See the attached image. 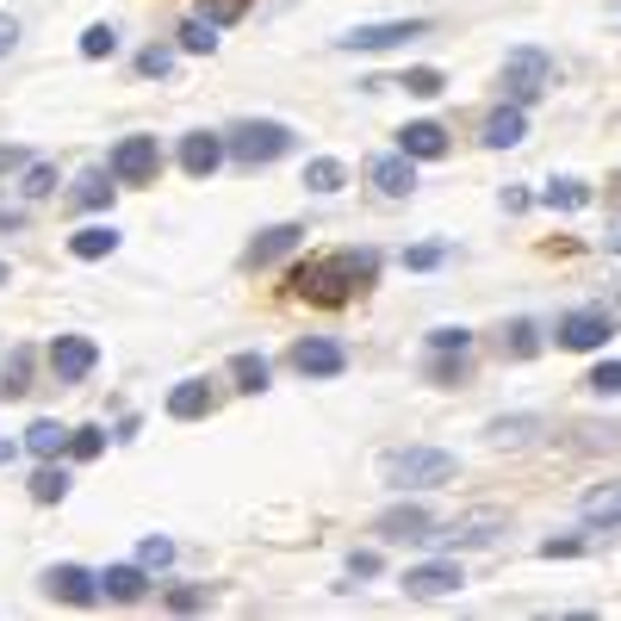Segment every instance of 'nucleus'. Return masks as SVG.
Masks as SVG:
<instances>
[{
    "mask_svg": "<svg viewBox=\"0 0 621 621\" xmlns=\"http://www.w3.org/2000/svg\"><path fill=\"white\" fill-rule=\"evenodd\" d=\"M584 522H597V528H621V485H597V491L584 497Z\"/></svg>",
    "mask_w": 621,
    "mask_h": 621,
    "instance_id": "obj_22",
    "label": "nucleus"
},
{
    "mask_svg": "<svg viewBox=\"0 0 621 621\" xmlns=\"http://www.w3.org/2000/svg\"><path fill=\"white\" fill-rule=\"evenodd\" d=\"M69 435H75V429H62L57 417H38V423L26 429V448L38 454V460H57V454L69 448Z\"/></svg>",
    "mask_w": 621,
    "mask_h": 621,
    "instance_id": "obj_20",
    "label": "nucleus"
},
{
    "mask_svg": "<svg viewBox=\"0 0 621 621\" xmlns=\"http://www.w3.org/2000/svg\"><path fill=\"white\" fill-rule=\"evenodd\" d=\"M31 497H38V503H62V497H69V472H62L57 460H44L31 472Z\"/></svg>",
    "mask_w": 621,
    "mask_h": 621,
    "instance_id": "obj_25",
    "label": "nucleus"
},
{
    "mask_svg": "<svg viewBox=\"0 0 621 621\" xmlns=\"http://www.w3.org/2000/svg\"><path fill=\"white\" fill-rule=\"evenodd\" d=\"M44 590L57 597V603L88 609L93 597H100V578H93V572H81V566H50V572H44Z\"/></svg>",
    "mask_w": 621,
    "mask_h": 621,
    "instance_id": "obj_10",
    "label": "nucleus"
},
{
    "mask_svg": "<svg viewBox=\"0 0 621 621\" xmlns=\"http://www.w3.org/2000/svg\"><path fill=\"white\" fill-rule=\"evenodd\" d=\"M13 44H19V19H13V13H0V57H7Z\"/></svg>",
    "mask_w": 621,
    "mask_h": 621,
    "instance_id": "obj_45",
    "label": "nucleus"
},
{
    "mask_svg": "<svg viewBox=\"0 0 621 621\" xmlns=\"http://www.w3.org/2000/svg\"><path fill=\"white\" fill-rule=\"evenodd\" d=\"M503 348H510V355H535V348H541V336H535V324H510L503 329Z\"/></svg>",
    "mask_w": 621,
    "mask_h": 621,
    "instance_id": "obj_35",
    "label": "nucleus"
},
{
    "mask_svg": "<svg viewBox=\"0 0 621 621\" xmlns=\"http://www.w3.org/2000/svg\"><path fill=\"white\" fill-rule=\"evenodd\" d=\"M342 181H348V169H342L336 155H317V162H305V186H310V193H336Z\"/></svg>",
    "mask_w": 621,
    "mask_h": 621,
    "instance_id": "obj_26",
    "label": "nucleus"
},
{
    "mask_svg": "<svg viewBox=\"0 0 621 621\" xmlns=\"http://www.w3.org/2000/svg\"><path fill=\"white\" fill-rule=\"evenodd\" d=\"M578 535H553V541H541V559H559V553H578Z\"/></svg>",
    "mask_w": 621,
    "mask_h": 621,
    "instance_id": "obj_41",
    "label": "nucleus"
},
{
    "mask_svg": "<svg viewBox=\"0 0 621 621\" xmlns=\"http://www.w3.org/2000/svg\"><path fill=\"white\" fill-rule=\"evenodd\" d=\"M454 472H460V460L448 448H391L379 460V479L398 485V491H410V485H448Z\"/></svg>",
    "mask_w": 621,
    "mask_h": 621,
    "instance_id": "obj_2",
    "label": "nucleus"
},
{
    "mask_svg": "<svg viewBox=\"0 0 621 621\" xmlns=\"http://www.w3.org/2000/svg\"><path fill=\"white\" fill-rule=\"evenodd\" d=\"M293 367L305 373V379H329V373H342V367H348V355H342L336 342L310 336V342H293Z\"/></svg>",
    "mask_w": 621,
    "mask_h": 621,
    "instance_id": "obj_12",
    "label": "nucleus"
},
{
    "mask_svg": "<svg viewBox=\"0 0 621 621\" xmlns=\"http://www.w3.org/2000/svg\"><path fill=\"white\" fill-rule=\"evenodd\" d=\"M7 460H13V441H0V466H7Z\"/></svg>",
    "mask_w": 621,
    "mask_h": 621,
    "instance_id": "obj_48",
    "label": "nucleus"
},
{
    "mask_svg": "<svg viewBox=\"0 0 621 621\" xmlns=\"http://www.w3.org/2000/svg\"><path fill=\"white\" fill-rule=\"evenodd\" d=\"M373 279H379V255L373 248H336V255H310V262L293 267V293L317 298V305H342L348 293H360Z\"/></svg>",
    "mask_w": 621,
    "mask_h": 621,
    "instance_id": "obj_1",
    "label": "nucleus"
},
{
    "mask_svg": "<svg viewBox=\"0 0 621 621\" xmlns=\"http://www.w3.org/2000/svg\"><path fill=\"white\" fill-rule=\"evenodd\" d=\"M231 379H236V391H267V360L262 355H236Z\"/></svg>",
    "mask_w": 621,
    "mask_h": 621,
    "instance_id": "obj_29",
    "label": "nucleus"
},
{
    "mask_svg": "<svg viewBox=\"0 0 621 621\" xmlns=\"http://www.w3.org/2000/svg\"><path fill=\"white\" fill-rule=\"evenodd\" d=\"M348 578H379V553H355L348 559Z\"/></svg>",
    "mask_w": 621,
    "mask_h": 621,
    "instance_id": "obj_44",
    "label": "nucleus"
},
{
    "mask_svg": "<svg viewBox=\"0 0 621 621\" xmlns=\"http://www.w3.org/2000/svg\"><path fill=\"white\" fill-rule=\"evenodd\" d=\"M75 205H88V212H100V205H112V169H88L75 181Z\"/></svg>",
    "mask_w": 621,
    "mask_h": 621,
    "instance_id": "obj_24",
    "label": "nucleus"
},
{
    "mask_svg": "<svg viewBox=\"0 0 621 621\" xmlns=\"http://www.w3.org/2000/svg\"><path fill=\"white\" fill-rule=\"evenodd\" d=\"M50 186H57V169H50V162H31V169H26V193H31V200H44Z\"/></svg>",
    "mask_w": 621,
    "mask_h": 621,
    "instance_id": "obj_39",
    "label": "nucleus"
},
{
    "mask_svg": "<svg viewBox=\"0 0 621 621\" xmlns=\"http://www.w3.org/2000/svg\"><path fill=\"white\" fill-rule=\"evenodd\" d=\"M435 262H441V248H410V255H404V267H435Z\"/></svg>",
    "mask_w": 621,
    "mask_h": 621,
    "instance_id": "obj_46",
    "label": "nucleus"
},
{
    "mask_svg": "<svg viewBox=\"0 0 621 621\" xmlns=\"http://www.w3.org/2000/svg\"><path fill=\"white\" fill-rule=\"evenodd\" d=\"M19 391H31V355H26V348L7 360V398H19Z\"/></svg>",
    "mask_w": 621,
    "mask_h": 621,
    "instance_id": "obj_38",
    "label": "nucleus"
},
{
    "mask_svg": "<svg viewBox=\"0 0 621 621\" xmlns=\"http://www.w3.org/2000/svg\"><path fill=\"white\" fill-rule=\"evenodd\" d=\"M298 236H305L298 224H274V231H262L255 243H248V262H274V255H286V248H293Z\"/></svg>",
    "mask_w": 621,
    "mask_h": 621,
    "instance_id": "obj_23",
    "label": "nucleus"
},
{
    "mask_svg": "<svg viewBox=\"0 0 621 621\" xmlns=\"http://www.w3.org/2000/svg\"><path fill=\"white\" fill-rule=\"evenodd\" d=\"M497 535H503V516L472 510V516H454L441 535H423V541H435V547H485V541H497Z\"/></svg>",
    "mask_w": 621,
    "mask_h": 621,
    "instance_id": "obj_8",
    "label": "nucleus"
},
{
    "mask_svg": "<svg viewBox=\"0 0 621 621\" xmlns=\"http://www.w3.org/2000/svg\"><path fill=\"white\" fill-rule=\"evenodd\" d=\"M615 19H621V0H615Z\"/></svg>",
    "mask_w": 621,
    "mask_h": 621,
    "instance_id": "obj_50",
    "label": "nucleus"
},
{
    "mask_svg": "<svg viewBox=\"0 0 621 621\" xmlns=\"http://www.w3.org/2000/svg\"><path fill=\"white\" fill-rule=\"evenodd\" d=\"M100 448H106V435H100V429H75V435H69V454H75V460H93Z\"/></svg>",
    "mask_w": 621,
    "mask_h": 621,
    "instance_id": "obj_40",
    "label": "nucleus"
},
{
    "mask_svg": "<svg viewBox=\"0 0 621 621\" xmlns=\"http://www.w3.org/2000/svg\"><path fill=\"white\" fill-rule=\"evenodd\" d=\"M224 150H231L236 162H248V169H262V162H279V155L293 150V131L274 119H243V124H231Z\"/></svg>",
    "mask_w": 621,
    "mask_h": 621,
    "instance_id": "obj_3",
    "label": "nucleus"
},
{
    "mask_svg": "<svg viewBox=\"0 0 621 621\" xmlns=\"http://www.w3.org/2000/svg\"><path fill=\"white\" fill-rule=\"evenodd\" d=\"M13 162H26V150H13V143H0V174L13 169Z\"/></svg>",
    "mask_w": 621,
    "mask_h": 621,
    "instance_id": "obj_47",
    "label": "nucleus"
},
{
    "mask_svg": "<svg viewBox=\"0 0 621 621\" xmlns=\"http://www.w3.org/2000/svg\"><path fill=\"white\" fill-rule=\"evenodd\" d=\"M93 360H100V348H93L88 336H57L50 342V367H57L62 386H75V379H88Z\"/></svg>",
    "mask_w": 621,
    "mask_h": 621,
    "instance_id": "obj_9",
    "label": "nucleus"
},
{
    "mask_svg": "<svg viewBox=\"0 0 621 621\" xmlns=\"http://www.w3.org/2000/svg\"><path fill=\"white\" fill-rule=\"evenodd\" d=\"M535 429H541L535 417H497L491 423V441H497V448H510V441H528Z\"/></svg>",
    "mask_w": 621,
    "mask_h": 621,
    "instance_id": "obj_30",
    "label": "nucleus"
},
{
    "mask_svg": "<svg viewBox=\"0 0 621 621\" xmlns=\"http://www.w3.org/2000/svg\"><path fill=\"white\" fill-rule=\"evenodd\" d=\"M466 342H472V329H460V324L429 329V348H435V355H466Z\"/></svg>",
    "mask_w": 621,
    "mask_h": 621,
    "instance_id": "obj_31",
    "label": "nucleus"
},
{
    "mask_svg": "<svg viewBox=\"0 0 621 621\" xmlns=\"http://www.w3.org/2000/svg\"><path fill=\"white\" fill-rule=\"evenodd\" d=\"M155 169H162L155 138H124L119 150H112V181H119V186H150Z\"/></svg>",
    "mask_w": 621,
    "mask_h": 621,
    "instance_id": "obj_5",
    "label": "nucleus"
},
{
    "mask_svg": "<svg viewBox=\"0 0 621 621\" xmlns=\"http://www.w3.org/2000/svg\"><path fill=\"white\" fill-rule=\"evenodd\" d=\"M143 590H150V578H143V566H112V572L100 578V597H112V603H138Z\"/></svg>",
    "mask_w": 621,
    "mask_h": 621,
    "instance_id": "obj_19",
    "label": "nucleus"
},
{
    "mask_svg": "<svg viewBox=\"0 0 621 621\" xmlns=\"http://www.w3.org/2000/svg\"><path fill=\"white\" fill-rule=\"evenodd\" d=\"M547 81H553V57L535 44L510 50V62H503V93H510V106H528V100H541Z\"/></svg>",
    "mask_w": 621,
    "mask_h": 621,
    "instance_id": "obj_4",
    "label": "nucleus"
},
{
    "mask_svg": "<svg viewBox=\"0 0 621 621\" xmlns=\"http://www.w3.org/2000/svg\"><path fill=\"white\" fill-rule=\"evenodd\" d=\"M69 248H75L81 262H106L112 248H119V231H112V224H88V231L69 236Z\"/></svg>",
    "mask_w": 621,
    "mask_h": 621,
    "instance_id": "obj_21",
    "label": "nucleus"
},
{
    "mask_svg": "<svg viewBox=\"0 0 621 621\" xmlns=\"http://www.w3.org/2000/svg\"><path fill=\"white\" fill-rule=\"evenodd\" d=\"M423 19H379V26H355V31H342L336 44L342 50H391V44H404V38H423Z\"/></svg>",
    "mask_w": 621,
    "mask_h": 621,
    "instance_id": "obj_7",
    "label": "nucleus"
},
{
    "mask_svg": "<svg viewBox=\"0 0 621 621\" xmlns=\"http://www.w3.org/2000/svg\"><path fill=\"white\" fill-rule=\"evenodd\" d=\"M0 279H7V262H0Z\"/></svg>",
    "mask_w": 621,
    "mask_h": 621,
    "instance_id": "obj_49",
    "label": "nucleus"
},
{
    "mask_svg": "<svg viewBox=\"0 0 621 621\" xmlns=\"http://www.w3.org/2000/svg\"><path fill=\"white\" fill-rule=\"evenodd\" d=\"M119 50V31L112 26H88L81 31V57H112Z\"/></svg>",
    "mask_w": 621,
    "mask_h": 621,
    "instance_id": "obj_32",
    "label": "nucleus"
},
{
    "mask_svg": "<svg viewBox=\"0 0 621 621\" xmlns=\"http://www.w3.org/2000/svg\"><path fill=\"white\" fill-rule=\"evenodd\" d=\"M584 386H590V391H597V398H615V391H621V360H603V367L590 373Z\"/></svg>",
    "mask_w": 621,
    "mask_h": 621,
    "instance_id": "obj_34",
    "label": "nucleus"
},
{
    "mask_svg": "<svg viewBox=\"0 0 621 621\" xmlns=\"http://www.w3.org/2000/svg\"><path fill=\"white\" fill-rule=\"evenodd\" d=\"M522 138H528L522 106H503V112H491V119H485V143H491V150H516Z\"/></svg>",
    "mask_w": 621,
    "mask_h": 621,
    "instance_id": "obj_17",
    "label": "nucleus"
},
{
    "mask_svg": "<svg viewBox=\"0 0 621 621\" xmlns=\"http://www.w3.org/2000/svg\"><path fill=\"white\" fill-rule=\"evenodd\" d=\"M181 50H193V57H205V50H217V19H186L181 26Z\"/></svg>",
    "mask_w": 621,
    "mask_h": 621,
    "instance_id": "obj_28",
    "label": "nucleus"
},
{
    "mask_svg": "<svg viewBox=\"0 0 621 621\" xmlns=\"http://www.w3.org/2000/svg\"><path fill=\"white\" fill-rule=\"evenodd\" d=\"M466 578H460V566L454 559H429V566H410L404 572V590L410 597H448V590H460Z\"/></svg>",
    "mask_w": 621,
    "mask_h": 621,
    "instance_id": "obj_11",
    "label": "nucleus"
},
{
    "mask_svg": "<svg viewBox=\"0 0 621 621\" xmlns=\"http://www.w3.org/2000/svg\"><path fill=\"white\" fill-rule=\"evenodd\" d=\"M138 559H143V572H155V566H169V559H174V541H169V535H150V541L138 547Z\"/></svg>",
    "mask_w": 621,
    "mask_h": 621,
    "instance_id": "obj_36",
    "label": "nucleus"
},
{
    "mask_svg": "<svg viewBox=\"0 0 621 621\" xmlns=\"http://www.w3.org/2000/svg\"><path fill=\"white\" fill-rule=\"evenodd\" d=\"M373 528H379L386 541H423L435 522H429V510H423V503H398V510H386Z\"/></svg>",
    "mask_w": 621,
    "mask_h": 621,
    "instance_id": "obj_16",
    "label": "nucleus"
},
{
    "mask_svg": "<svg viewBox=\"0 0 621 621\" xmlns=\"http://www.w3.org/2000/svg\"><path fill=\"white\" fill-rule=\"evenodd\" d=\"M398 150L410 155V162H441L448 155V131L435 119H417V124H404L398 131Z\"/></svg>",
    "mask_w": 621,
    "mask_h": 621,
    "instance_id": "obj_14",
    "label": "nucleus"
},
{
    "mask_svg": "<svg viewBox=\"0 0 621 621\" xmlns=\"http://www.w3.org/2000/svg\"><path fill=\"white\" fill-rule=\"evenodd\" d=\"M169 609H181V615L186 609H205V590H169Z\"/></svg>",
    "mask_w": 621,
    "mask_h": 621,
    "instance_id": "obj_43",
    "label": "nucleus"
},
{
    "mask_svg": "<svg viewBox=\"0 0 621 621\" xmlns=\"http://www.w3.org/2000/svg\"><path fill=\"white\" fill-rule=\"evenodd\" d=\"M429 373L441 379V386H454V379H466V355H460V360H435Z\"/></svg>",
    "mask_w": 621,
    "mask_h": 621,
    "instance_id": "obj_42",
    "label": "nucleus"
},
{
    "mask_svg": "<svg viewBox=\"0 0 621 621\" xmlns=\"http://www.w3.org/2000/svg\"><path fill=\"white\" fill-rule=\"evenodd\" d=\"M541 200L553 205V212H584V205H590V186L584 181H553Z\"/></svg>",
    "mask_w": 621,
    "mask_h": 621,
    "instance_id": "obj_27",
    "label": "nucleus"
},
{
    "mask_svg": "<svg viewBox=\"0 0 621 621\" xmlns=\"http://www.w3.org/2000/svg\"><path fill=\"white\" fill-rule=\"evenodd\" d=\"M553 336H559V348H578V355H584V348H603V342L615 336V317H609V310H566Z\"/></svg>",
    "mask_w": 621,
    "mask_h": 621,
    "instance_id": "obj_6",
    "label": "nucleus"
},
{
    "mask_svg": "<svg viewBox=\"0 0 621 621\" xmlns=\"http://www.w3.org/2000/svg\"><path fill=\"white\" fill-rule=\"evenodd\" d=\"M373 186L386 193V200H404V193H417V169H410V155H373Z\"/></svg>",
    "mask_w": 621,
    "mask_h": 621,
    "instance_id": "obj_15",
    "label": "nucleus"
},
{
    "mask_svg": "<svg viewBox=\"0 0 621 621\" xmlns=\"http://www.w3.org/2000/svg\"><path fill=\"white\" fill-rule=\"evenodd\" d=\"M398 88H410L417 100H435V93H441V69H410V75H404Z\"/></svg>",
    "mask_w": 621,
    "mask_h": 621,
    "instance_id": "obj_37",
    "label": "nucleus"
},
{
    "mask_svg": "<svg viewBox=\"0 0 621 621\" xmlns=\"http://www.w3.org/2000/svg\"><path fill=\"white\" fill-rule=\"evenodd\" d=\"M224 138H212V131H186L181 138V169L193 174V181H205V174H217V162H224Z\"/></svg>",
    "mask_w": 621,
    "mask_h": 621,
    "instance_id": "obj_13",
    "label": "nucleus"
},
{
    "mask_svg": "<svg viewBox=\"0 0 621 621\" xmlns=\"http://www.w3.org/2000/svg\"><path fill=\"white\" fill-rule=\"evenodd\" d=\"M138 75H174V50L169 44H155V50H143V57H138Z\"/></svg>",
    "mask_w": 621,
    "mask_h": 621,
    "instance_id": "obj_33",
    "label": "nucleus"
},
{
    "mask_svg": "<svg viewBox=\"0 0 621 621\" xmlns=\"http://www.w3.org/2000/svg\"><path fill=\"white\" fill-rule=\"evenodd\" d=\"M205 410H212V386H205V379H181V386L169 391V417L193 423V417H205Z\"/></svg>",
    "mask_w": 621,
    "mask_h": 621,
    "instance_id": "obj_18",
    "label": "nucleus"
}]
</instances>
